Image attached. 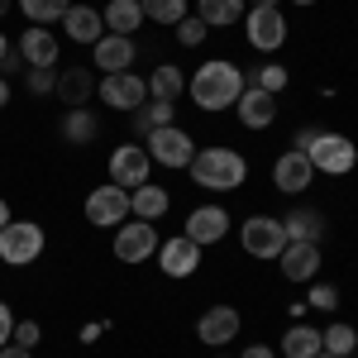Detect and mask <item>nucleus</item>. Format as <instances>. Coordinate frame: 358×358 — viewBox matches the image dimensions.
<instances>
[{
    "mask_svg": "<svg viewBox=\"0 0 358 358\" xmlns=\"http://www.w3.org/2000/svg\"><path fill=\"white\" fill-rule=\"evenodd\" d=\"M5 224H10V206L0 201V229H5Z\"/></svg>",
    "mask_w": 358,
    "mask_h": 358,
    "instance_id": "obj_44",
    "label": "nucleus"
},
{
    "mask_svg": "<svg viewBox=\"0 0 358 358\" xmlns=\"http://www.w3.org/2000/svg\"><path fill=\"white\" fill-rule=\"evenodd\" d=\"M239 358H277V354H273V349H268V344H248V349H244V354H239Z\"/></svg>",
    "mask_w": 358,
    "mask_h": 358,
    "instance_id": "obj_41",
    "label": "nucleus"
},
{
    "mask_svg": "<svg viewBox=\"0 0 358 358\" xmlns=\"http://www.w3.org/2000/svg\"><path fill=\"white\" fill-rule=\"evenodd\" d=\"M0 106H10V82L0 77Z\"/></svg>",
    "mask_w": 358,
    "mask_h": 358,
    "instance_id": "obj_43",
    "label": "nucleus"
},
{
    "mask_svg": "<svg viewBox=\"0 0 358 358\" xmlns=\"http://www.w3.org/2000/svg\"><path fill=\"white\" fill-rule=\"evenodd\" d=\"M38 339H43L38 320H15V334H10V344H20V349H38Z\"/></svg>",
    "mask_w": 358,
    "mask_h": 358,
    "instance_id": "obj_36",
    "label": "nucleus"
},
{
    "mask_svg": "<svg viewBox=\"0 0 358 358\" xmlns=\"http://www.w3.org/2000/svg\"><path fill=\"white\" fill-rule=\"evenodd\" d=\"M244 72L234 67V62H224V57H215V62H206V67H196L192 82H187V91H192V101L201 106V110H229L239 96H244Z\"/></svg>",
    "mask_w": 358,
    "mask_h": 358,
    "instance_id": "obj_1",
    "label": "nucleus"
},
{
    "mask_svg": "<svg viewBox=\"0 0 358 358\" xmlns=\"http://www.w3.org/2000/svg\"><path fill=\"white\" fill-rule=\"evenodd\" d=\"M296 5H301V10H306V5H315V0H296Z\"/></svg>",
    "mask_w": 358,
    "mask_h": 358,
    "instance_id": "obj_48",
    "label": "nucleus"
},
{
    "mask_svg": "<svg viewBox=\"0 0 358 358\" xmlns=\"http://www.w3.org/2000/svg\"><path fill=\"white\" fill-rule=\"evenodd\" d=\"M158 244H163V239H158V224L153 220H124L115 229V258L129 263V268H134V263H148V258L158 253Z\"/></svg>",
    "mask_w": 358,
    "mask_h": 358,
    "instance_id": "obj_5",
    "label": "nucleus"
},
{
    "mask_svg": "<svg viewBox=\"0 0 358 358\" xmlns=\"http://www.w3.org/2000/svg\"><path fill=\"white\" fill-rule=\"evenodd\" d=\"M62 29H67L72 43H101V38H106V20H101V10H91V5H67Z\"/></svg>",
    "mask_w": 358,
    "mask_h": 358,
    "instance_id": "obj_18",
    "label": "nucleus"
},
{
    "mask_svg": "<svg viewBox=\"0 0 358 358\" xmlns=\"http://www.w3.org/2000/svg\"><path fill=\"white\" fill-rule=\"evenodd\" d=\"M43 229L34 220H10L0 229V263H10V268H29V263H38L43 258Z\"/></svg>",
    "mask_w": 358,
    "mask_h": 358,
    "instance_id": "obj_3",
    "label": "nucleus"
},
{
    "mask_svg": "<svg viewBox=\"0 0 358 358\" xmlns=\"http://www.w3.org/2000/svg\"><path fill=\"white\" fill-rule=\"evenodd\" d=\"M10 334H15V310H10V306L0 301V349L10 344Z\"/></svg>",
    "mask_w": 358,
    "mask_h": 358,
    "instance_id": "obj_38",
    "label": "nucleus"
},
{
    "mask_svg": "<svg viewBox=\"0 0 358 358\" xmlns=\"http://www.w3.org/2000/svg\"><path fill=\"white\" fill-rule=\"evenodd\" d=\"M239 310L234 306H210L201 320H196V334H201V344H210V349H220V344H234L239 339Z\"/></svg>",
    "mask_w": 358,
    "mask_h": 358,
    "instance_id": "obj_12",
    "label": "nucleus"
},
{
    "mask_svg": "<svg viewBox=\"0 0 358 358\" xmlns=\"http://www.w3.org/2000/svg\"><path fill=\"white\" fill-rule=\"evenodd\" d=\"M282 354H287V358H315V354H320V330H310V325H292V330L282 334Z\"/></svg>",
    "mask_w": 358,
    "mask_h": 358,
    "instance_id": "obj_29",
    "label": "nucleus"
},
{
    "mask_svg": "<svg viewBox=\"0 0 358 358\" xmlns=\"http://www.w3.org/2000/svg\"><path fill=\"white\" fill-rule=\"evenodd\" d=\"M315 138H320V129H315V124H306V129H301V134H296V138H292V143H296V148H301V153H306V148H310Z\"/></svg>",
    "mask_w": 358,
    "mask_h": 358,
    "instance_id": "obj_40",
    "label": "nucleus"
},
{
    "mask_svg": "<svg viewBox=\"0 0 358 358\" xmlns=\"http://www.w3.org/2000/svg\"><path fill=\"white\" fill-rule=\"evenodd\" d=\"M273 182H277V192H287V196H301L310 182H315V167H310V158H306L301 148H292V153H282L273 163Z\"/></svg>",
    "mask_w": 358,
    "mask_h": 358,
    "instance_id": "obj_15",
    "label": "nucleus"
},
{
    "mask_svg": "<svg viewBox=\"0 0 358 358\" xmlns=\"http://www.w3.org/2000/svg\"><path fill=\"white\" fill-rule=\"evenodd\" d=\"M287 82H292V72H287V67H277V62H268V67H258V72H253V86H258V91H268V96H282Z\"/></svg>",
    "mask_w": 358,
    "mask_h": 358,
    "instance_id": "obj_33",
    "label": "nucleus"
},
{
    "mask_svg": "<svg viewBox=\"0 0 358 358\" xmlns=\"http://www.w3.org/2000/svg\"><path fill=\"white\" fill-rule=\"evenodd\" d=\"M96 134H101V124H96V115L86 110V106L62 115V138H67V143H91Z\"/></svg>",
    "mask_w": 358,
    "mask_h": 358,
    "instance_id": "obj_28",
    "label": "nucleus"
},
{
    "mask_svg": "<svg viewBox=\"0 0 358 358\" xmlns=\"http://www.w3.org/2000/svg\"><path fill=\"white\" fill-rule=\"evenodd\" d=\"M253 5H277V0H253Z\"/></svg>",
    "mask_w": 358,
    "mask_h": 358,
    "instance_id": "obj_47",
    "label": "nucleus"
},
{
    "mask_svg": "<svg viewBox=\"0 0 358 358\" xmlns=\"http://www.w3.org/2000/svg\"><path fill=\"white\" fill-rule=\"evenodd\" d=\"M143 82H148V96H153V101H177V96L187 91V77H182L177 62H158L153 77H143Z\"/></svg>",
    "mask_w": 358,
    "mask_h": 358,
    "instance_id": "obj_24",
    "label": "nucleus"
},
{
    "mask_svg": "<svg viewBox=\"0 0 358 358\" xmlns=\"http://www.w3.org/2000/svg\"><path fill=\"white\" fill-rule=\"evenodd\" d=\"M158 268L167 277H192L201 268V244L187 239V234H177V239H163L158 244Z\"/></svg>",
    "mask_w": 358,
    "mask_h": 358,
    "instance_id": "obj_14",
    "label": "nucleus"
},
{
    "mask_svg": "<svg viewBox=\"0 0 358 358\" xmlns=\"http://www.w3.org/2000/svg\"><path fill=\"white\" fill-rule=\"evenodd\" d=\"M196 15L210 29H229L244 20V0H196Z\"/></svg>",
    "mask_w": 358,
    "mask_h": 358,
    "instance_id": "obj_26",
    "label": "nucleus"
},
{
    "mask_svg": "<svg viewBox=\"0 0 358 358\" xmlns=\"http://www.w3.org/2000/svg\"><path fill=\"white\" fill-rule=\"evenodd\" d=\"M239 244H244L248 258H282L287 229H282V220H273V215H253V220H244V229H239Z\"/></svg>",
    "mask_w": 358,
    "mask_h": 358,
    "instance_id": "obj_8",
    "label": "nucleus"
},
{
    "mask_svg": "<svg viewBox=\"0 0 358 358\" xmlns=\"http://www.w3.org/2000/svg\"><path fill=\"white\" fill-rule=\"evenodd\" d=\"M306 158H310V167H315V172L344 177V172H354V163H358V148H354V138L334 134V129H320V138H315V143L306 148Z\"/></svg>",
    "mask_w": 358,
    "mask_h": 358,
    "instance_id": "obj_4",
    "label": "nucleus"
},
{
    "mask_svg": "<svg viewBox=\"0 0 358 358\" xmlns=\"http://www.w3.org/2000/svg\"><path fill=\"white\" fill-rule=\"evenodd\" d=\"M206 34H210V24H206L201 15H187V20L177 24V43H182V48H201V43H206Z\"/></svg>",
    "mask_w": 358,
    "mask_h": 358,
    "instance_id": "obj_34",
    "label": "nucleus"
},
{
    "mask_svg": "<svg viewBox=\"0 0 358 358\" xmlns=\"http://www.w3.org/2000/svg\"><path fill=\"white\" fill-rule=\"evenodd\" d=\"M57 101L67 106V110H77V106H86V96L96 91V82H91V72L86 67H67V72H57Z\"/></svg>",
    "mask_w": 358,
    "mask_h": 358,
    "instance_id": "obj_22",
    "label": "nucleus"
},
{
    "mask_svg": "<svg viewBox=\"0 0 358 358\" xmlns=\"http://www.w3.org/2000/svg\"><path fill=\"white\" fill-rule=\"evenodd\" d=\"M192 182L206 187V192H239L248 182V163L244 153L224 148V143H210V148H196L192 158Z\"/></svg>",
    "mask_w": 358,
    "mask_h": 358,
    "instance_id": "obj_2",
    "label": "nucleus"
},
{
    "mask_svg": "<svg viewBox=\"0 0 358 358\" xmlns=\"http://www.w3.org/2000/svg\"><path fill=\"white\" fill-rule=\"evenodd\" d=\"M310 306H315V310H334V306H339V292H334L330 282H315V287H310Z\"/></svg>",
    "mask_w": 358,
    "mask_h": 358,
    "instance_id": "obj_37",
    "label": "nucleus"
},
{
    "mask_svg": "<svg viewBox=\"0 0 358 358\" xmlns=\"http://www.w3.org/2000/svg\"><path fill=\"white\" fill-rule=\"evenodd\" d=\"M67 5H72V0H20V10L29 15V24H53V20L67 15Z\"/></svg>",
    "mask_w": 358,
    "mask_h": 358,
    "instance_id": "obj_32",
    "label": "nucleus"
},
{
    "mask_svg": "<svg viewBox=\"0 0 358 358\" xmlns=\"http://www.w3.org/2000/svg\"><path fill=\"white\" fill-rule=\"evenodd\" d=\"M148 148L143 143H120L110 153V182L115 187H124V192H134V187H143L148 182Z\"/></svg>",
    "mask_w": 358,
    "mask_h": 358,
    "instance_id": "obj_11",
    "label": "nucleus"
},
{
    "mask_svg": "<svg viewBox=\"0 0 358 358\" xmlns=\"http://www.w3.org/2000/svg\"><path fill=\"white\" fill-rule=\"evenodd\" d=\"M244 29H248V43L258 53H277L287 43V15L277 5H253V10H244Z\"/></svg>",
    "mask_w": 358,
    "mask_h": 358,
    "instance_id": "obj_6",
    "label": "nucleus"
},
{
    "mask_svg": "<svg viewBox=\"0 0 358 358\" xmlns=\"http://www.w3.org/2000/svg\"><path fill=\"white\" fill-rule=\"evenodd\" d=\"M101 101L110 106V110H129L134 115L143 101H148V82L138 77V72H115V77H101Z\"/></svg>",
    "mask_w": 358,
    "mask_h": 358,
    "instance_id": "obj_10",
    "label": "nucleus"
},
{
    "mask_svg": "<svg viewBox=\"0 0 358 358\" xmlns=\"http://www.w3.org/2000/svg\"><path fill=\"white\" fill-rule=\"evenodd\" d=\"M354 349H358V334H354V325L334 320L330 330H320V354H330V358H349Z\"/></svg>",
    "mask_w": 358,
    "mask_h": 358,
    "instance_id": "obj_30",
    "label": "nucleus"
},
{
    "mask_svg": "<svg viewBox=\"0 0 358 358\" xmlns=\"http://www.w3.org/2000/svg\"><path fill=\"white\" fill-rule=\"evenodd\" d=\"M24 82H29L34 96H43V91H53V86H57V72H53V67H24Z\"/></svg>",
    "mask_w": 358,
    "mask_h": 358,
    "instance_id": "obj_35",
    "label": "nucleus"
},
{
    "mask_svg": "<svg viewBox=\"0 0 358 358\" xmlns=\"http://www.w3.org/2000/svg\"><path fill=\"white\" fill-rule=\"evenodd\" d=\"M138 10L153 24H182L187 20V0H138Z\"/></svg>",
    "mask_w": 358,
    "mask_h": 358,
    "instance_id": "obj_31",
    "label": "nucleus"
},
{
    "mask_svg": "<svg viewBox=\"0 0 358 358\" xmlns=\"http://www.w3.org/2000/svg\"><path fill=\"white\" fill-rule=\"evenodd\" d=\"M86 220L96 224V229H120V220H129V192L124 187H96V192L86 196Z\"/></svg>",
    "mask_w": 358,
    "mask_h": 358,
    "instance_id": "obj_9",
    "label": "nucleus"
},
{
    "mask_svg": "<svg viewBox=\"0 0 358 358\" xmlns=\"http://www.w3.org/2000/svg\"><path fill=\"white\" fill-rule=\"evenodd\" d=\"M20 57H24V67H57V38L43 24L24 29V38H20Z\"/></svg>",
    "mask_w": 358,
    "mask_h": 358,
    "instance_id": "obj_20",
    "label": "nucleus"
},
{
    "mask_svg": "<svg viewBox=\"0 0 358 358\" xmlns=\"http://www.w3.org/2000/svg\"><path fill=\"white\" fill-rule=\"evenodd\" d=\"M167 206H172V196H167L158 182H143V187L129 192V215H134V220H153L158 224L167 215Z\"/></svg>",
    "mask_w": 358,
    "mask_h": 358,
    "instance_id": "obj_21",
    "label": "nucleus"
},
{
    "mask_svg": "<svg viewBox=\"0 0 358 358\" xmlns=\"http://www.w3.org/2000/svg\"><path fill=\"white\" fill-rule=\"evenodd\" d=\"M282 229H287V244H292V239H301V244H320V234H325V215L301 206V210L282 215Z\"/></svg>",
    "mask_w": 358,
    "mask_h": 358,
    "instance_id": "obj_23",
    "label": "nucleus"
},
{
    "mask_svg": "<svg viewBox=\"0 0 358 358\" xmlns=\"http://www.w3.org/2000/svg\"><path fill=\"white\" fill-rule=\"evenodd\" d=\"M187 239H196V244H220L224 234H229V210L224 206H196L192 215H187V229H182Z\"/></svg>",
    "mask_w": 358,
    "mask_h": 358,
    "instance_id": "obj_16",
    "label": "nucleus"
},
{
    "mask_svg": "<svg viewBox=\"0 0 358 358\" xmlns=\"http://www.w3.org/2000/svg\"><path fill=\"white\" fill-rule=\"evenodd\" d=\"M10 72H24V57H20V48H10V53L0 57V77H10Z\"/></svg>",
    "mask_w": 358,
    "mask_h": 358,
    "instance_id": "obj_39",
    "label": "nucleus"
},
{
    "mask_svg": "<svg viewBox=\"0 0 358 358\" xmlns=\"http://www.w3.org/2000/svg\"><path fill=\"white\" fill-rule=\"evenodd\" d=\"M101 20H106V34H134L143 24V10H138V0H110L106 10H101Z\"/></svg>",
    "mask_w": 358,
    "mask_h": 358,
    "instance_id": "obj_25",
    "label": "nucleus"
},
{
    "mask_svg": "<svg viewBox=\"0 0 358 358\" xmlns=\"http://www.w3.org/2000/svg\"><path fill=\"white\" fill-rule=\"evenodd\" d=\"M0 358H34V349H20V344H5Z\"/></svg>",
    "mask_w": 358,
    "mask_h": 358,
    "instance_id": "obj_42",
    "label": "nucleus"
},
{
    "mask_svg": "<svg viewBox=\"0 0 358 358\" xmlns=\"http://www.w3.org/2000/svg\"><path fill=\"white\" fill-rule=\"evenodd\" d=\"M148 143V158L153 163H163V167H192V158H196V143H192V134L187 129H177V124H163V129H153V134H143Z\"/></svg>",
    "mask_w": 358,
    "mask_h": 358,
    "instance_id": "obj_7",
    "label": "nucleus"
},
{
    "mask_svg": "<svg viewBox=\"0 0 358 358\" xmlns=\"http://www.w3.org/2000/svg\"><path fill=\"white\" fill-rule=\"evenodd\" d=\"M177 120V101H143L134 110V129L138 134H153V129H163Z\"/></svg>",
    "mask_w": 358,
    "mask_h": 358,
    "instance_id": "obj_27",
    "label": "nucleus"
},
{
    "mask_svg": "<svg viewBox=\"0 0 358 358\" xmlns=\"http://www.w3.org/2000/svg\"><path fill=\"white\" fill-rule=\"evenodd\" d=\"M315 358H330V354H315Z\"/></svg>",
    "mask_w": 358,
    "mask_h": 358,
    "instance_id": "obj_49",
    "label": "nucleus"
},
{
    "mask_svg": "<svg viewBox=\"0 0 358 358\" xmlns=\"http://www.w3.org/2000/svg\"><path fill=\"white\" fill-rule=\"evenodd\" d=\"M5 15H10V0H0V20H5Z\"/></svg>",
    "mask_w": 358,
    "mask_h": 358,
    "instance_id": "obj_46",
    "label": "nucleus"
},
{
    "mask_svg": "<svg viewBox=\"0 0 358 358\" xmlns=\"http://www.w3.org/2000/svg\"><path fill=\"white\" fill-rule=\"evenodd\" d=\"M282 277L287 282H315V273H320V244H301V239H292V244L282 248Z\"/></svg>",
    "mask_w": 358,
    "mask_h": 358,
    "instance_id": "obj_17",
    "label": "nucleus"
},
{
    "mask_svg": "<svg viewBox=\"0 0 358 358\" xmlns=\"http://www.w3.org/2000/svg\"><path fill=\"white\" fill-rule=\"evenodd\" d=\"M5 53H10V38H5V34H0V57H5Z\"/></svg>",
    "mask_w": 358,
    "mask_h": 358,
    "instance_id": "obj_45",
    "label": "nucleus"
},
{
    "mask_svg": "<svg viewBox=\"0 0 358 358\" xmlns=\"http://www.w3.org/2000/svg\"><path fill=\"white\" fill-rule=\"evenodd\" d=\"M234 110H239V120H244L248 129H268L277 120V96L258 91V86H244V96L234 101Z\"/></svg>",
    "mask_w": 358,
    "mask_h": 358,
    "instance_id": "obj_19",
    "label": "nucleus"
},
{
    "mask_svg": "<svg viewBox=\"0 0 358 358\" xmlns=\"http://www.w3.org/2000/svg\"><path fill=\"white\" fill-rule=\"evenodd\" d=\"M134 57H138V48H134V38H124V34H106L101 43H91V62H96L106 77L129 72V67H134Z\"/></svg>",
    "mask_w": 358,
    "mask_h": 358,
    "instance_id": "obj_13",
    "label": "nucleus"
}]
</instances>
